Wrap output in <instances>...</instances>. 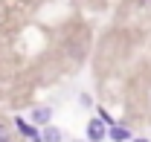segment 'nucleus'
I'll return each mask as SVG.
<instances>
[{
	"instance_id": "obj_1",
	"label": "nucleus",
	"mask_w": 151,
	"mask_h": 142,
	"mask_svg": "<svg viewBox=\"0 0 151 142\" xmlns=\"http://www.w3.org/2000/svg\"><path fill=\"white\" fill-rule=\"evenodd\" d=\"M105 133H108V131H105V125L99 122V119L87 122V139H90V142H102V139H105Z\"/></svg>"
},
{
	"instance_id": "obj_2",
	"label": "nucleus",
	"mask_w": 151,
	"mask_h": 142,
	"mask_svg": "<svg viewBox=\"0 0 151 142\" xmlns=\"http://www.w3.org/2000/svg\"><path fill=\"white\" fill-rule=\"evenodd\" d=\"M50 119H52V110L50 107H35L32 110V122L35 125H50Z\"/></svg>"
},
{
	"instance_id": "obj_3",
	"label": "nucleus",
	"mask_w": 151,
	"mask_h": 142,
	"mask_svg": "<svg viewBox=\"0 0 151 142\" xmlns=\"http://www.w3.org/2000/svg\"><path fill=\"white\" fill-rule=\"evenodd\" d=\"M41 142H61V131H58V128H52V125H44Z\"/></svg>"
},
{
	"instance_id": "obj_4",
	"label": "nucleus",
	"mask_w": 151,
	"mask_h": 142,
	"mask_svg": "<svg viewBox=\"0 0 151 142\" xmlns=\"http://www.w3.org/2000/svg\"><path fill=\"white\" fill-rule=\"evenodd\" d=\"M111 136L116 142H122V139H128V136H131V131H128V128H119V125H113L111 128Z\"/></svg>"
},
{
	"instance_id": "obj_5",
	"label": "nucleus",
	"mask_w": 151,
	"mask_h": 142,
	"mask_svg": "<svg viewBox=\"0 0 151 142\" xmlns=\"http://www.w3.org/2000/svg\"><path fill=\"white\" fill-rule=\"evenodd\" d=\"M0 142H12V128L9 125H0Z\"/></svg>"
},
{
	"instance_id": "obj_6",
	"label": "nucleus",
	"mask_w": 151,
	"mask_h": 142,
	"mask_svg": "<svg viewBox=\"0 0 151 142\" xmlns=\"http://www.w3.org/2000/svg\"><path fill=\"white\" fill-rule=\"evenodd\" d=\"M134 142H148V139H134Z\"/></svg>"
},
{
	"instance_id": "obj_7",
	"label": "nucleus",
	"mask_w": 151,
	"mask_h": 142,
	"mask_svg": "<svg viewBox=\"0 0 151 142\" xmlns=\"http://www.w3.org/2000/svg\"><path fill=\"white\" fill-rule=\"evenodd\" d=\"M76 142H81V139H76Z\"/></svg>"
}]
</instances>
